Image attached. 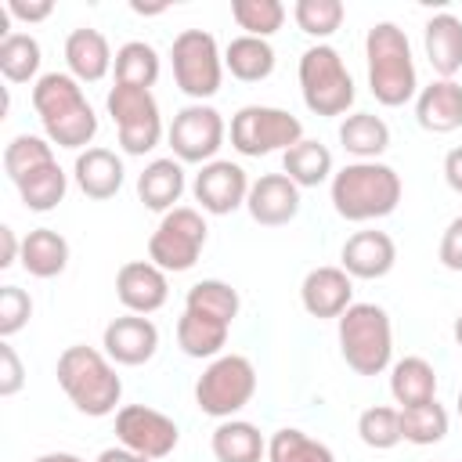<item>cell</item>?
Returning <instances> with one entry per match:
<instances>
[{"label":"cell","instance_id":"49","mask_svg":"<svg viewBox=\"0 0 462 462\" xmlns=\"http://www.w3.org/2000/svg\"><path fill=\"white\" fill-rule=\"evenodd\" d=\"M32 462H87V458H79L72 451H47V455H36Z\"/></svg>","mask_w":462,"mask_h":462},{"label":"cell","instance_id":"46","mask_svg":"<svg viewBox=\"0 0 462 462\" xmlns=\"http://www.w3.org/2000/svg\"><path fill=\"white\" fill-rule=\"evenodd\" d=\"M22 260V242H18V235H14V227H0V267H11V263H18Z\"/></svg>","mask_w":462,"mask_h":462},{"label":"cell","instance_id":"41","mask_svg":"<svg viewBox=\"0 0 462 462\" xmlns=\"http://www.w3.org/2000/svg\"><path fill=\"white\" fill-rule=\"evenodd\" d=\"M292 18H296L300 32H307L314 40H328L343 25L346 7H343V0H296Z\"/></svg>","mask_w":462,"mask_h":462},{"label":"cell","instance_id":"28","mask_svg":"<svg viewBox=\"0 0 462 462\" xmlns=\"http://www.w3.org/2000/svg\"><path fill=\"white\" fill-rule=\"evenodd\" d=\"M339 144L354 162H372L390 148V126L375 112H354L339 123Z\"/></svg>","mask_w":462,"mask_h":462},{"label":"cell","instance_id":"20","mask_svg":"<svg viewBox=\"0 0 462 462\" xmlns=\"http://www.w3.org/2000/svg\"><path fill=\"white\" fill-rule=\"evenodd\" d=\"M65 65H69V76H76L79 83H97L112 72L116 54L101 29L79 25L65 36Z\"/></svg>","mask_w":462,"mask_h":462},{"label":"cell","instance_id":"36","mask_svg":"<svg viewBox=\"0 0 462 462\" xmlns=\"http://www.w3.org/2000/svg\"><path fill=\"white\" fill-rule=\"evenodd\" d=\"M267 462H336L332 448L307 437L303 430L296 426H285V430H274L271 440H267Z\"/></svg>","mask_w":462,"mask_h":462},{"label":"cell","instance_id":"33","mask_svg":"<svg viewBox=\"0 0 462 462\" xmlns=\"http://www.w3.org/2000/svg\"><path fill=\"white\" fill-rule=\"evenodd\" d=\"M159 51L144 40H126L119 51H116V83L123 87H141V90H152L155 79H159Z\"/></svg>","mask_w":462,"mask_h":462},{"label":"cell","instance_id":"9","mask_svg":"<svg viewBox=\"0 0 462 462\" xmlns=\"http://www.w3.org/2000/svg\"><path fill=\"white\" fill-rule=\"evenodd\" d=\"M170 65H173V83L191 97L206 101L220 90L224 79V54L217 47V36L206 29H184L170 43Z\"/></svg>","mask_w":462,"mask_h":462},{"label":"cell","instance_id":"23","mask_svg":"<svg viewBox=\"0 0 462 462\" xmlns=\"http://www.w3.org/2000/svg\"><path fill=\"white\" fill-rule=\"evenodd\" d=\"M422 47L433 72L440 79H455V72L462 69V18H455L451 11L433 14L422 29Z\"/></svg>","mask_w":462,"mask_h":462},{"label":"cell","instance_id":"32","mask_svg":"<svg viewBox=\"0 0 462 462\" xmlns=\"http://www.w3.org/2000/svg\"><path fill=\"white\" fill-rule=\"evenodd\" d=\"M14 188H18V199L25 202V209H32V213H51V209L61 206V199H65V191H69V173L58 166V159H51V162L36 166L32 173H25Z\"/></svg>","mask_w":462,"mask_h":462},{"label":"cell","instance_id":"42","mask_svg":"<svg viewBox=\"0 0 462 462\" xmlns=\"http://www.w3.org/2000/svg\"><path fill=\"white\" fill-rule=\"evenodd\" d=\"M32 318V296L18 285H0V336L11 339Z\"/></svg>","mask_w":462,"mask_h":462},{"label":"cell","instance_id":"16","mask_svg":"<svg viewBox=\"0 0 462 462\" xmlns=\"http://www.w3.org/2000/svg\"><path fill=\"white\" fill-rule=\"evenodd\" d=\"M116 296L126 307V314H155L170 300V282L166 271L155 267L152 260H126L116 271Z\"/></svg>","mask_w":462,"mask_h":462},{"label":"cell","instance_id":"24","mask_svg":"<svg viewBox=\"0 0 462 462\" xmlns=\"http://www.w3.org/2000/svg\"><path fill=\"white\" fill-rule=\"evenodd\" d=\"M184 195V162L180 159H152L141 177H137V199L144 202V209H155V213H170L177 209Z\"/></svg>","mask_w":462,"mask_h":462},{"label":"cell","instance_id":"1","mask_svg":"<svg viewBox=\"0 0 462 462\" xmlns=\"http://www.w3.org/2000/svg\"><path fill=\"white\" fill-rule=\"evenodd\" d=\"M32 108L40 116L43 137L58 148L87 152L97 134V116L83 94V83L69 72H43L32 83Z\"/></svg>","mask_w":462,"mask_h":462},{"label":"cell","instance_id":"19","mask_svg":"<svg viewBox=\"0 0 462 462\" xmlns=\"http://www.w3.org/2000/svg\"><path fill=\"white\" fill-rule=\"evenodd\" d=\"M300 303L310 318H339L354 303V278L343 267H314L300 282Z\"/></svg>","mask_w":462,"mask_h":462},{"label":"cell","instance_id":"22","mask_svg":"<svg viewBox=\"0 0 462 462\" xmlns=\"http://www.w3.org/2000/svg\"><path fill=\"white\" fill-rule=\"evenodd\" d=\"M415 119L430 134H451L462 126V83L433 79L415 94Z\"/></svg>","mask_w":462,"mask_h":462},{"label":"cell","instance_id":"40","mask_svg":"<svg viewBox=\"0 0 462 462\" xmlns=\"http://www.w3.org/2000/svg\"><path fill=\"white\" fill-rule=\"evenodd\" d=\"M357 437L361 444H368L372 451H390L397 448L404 437H401V408H390V404H372L357 415Z\"/></svg>","mask_w":462,"mask_h":462},{"label":"cell","instance_id":"21","mask_svg":"<svg viewBox=\"0 0 462 462\" xmlns=\"http://www.w3.org/2000/svg\"><path fill=\"white\" fill-rule=\"evenodd\" d=\"M72 177H76V188H79L87 199L105 202V199L119 195L126 170H123V159H119L112 148H87V152L76 155Z\"/></svg>","mask_w":462,"mask_h":462},{"label":"cell","instance_id":"43","mask_svg":"<svg viewBox=\"0 0 462 462\" xmlns=\"http://www.w3.org/2000/svg\"><path fill=\"white\" fill-rule=\"evenodd\" d=\"M22 386H25L22 357H18L14 346L4 339V343H0V397H14Z\"/></svg>","mask_w":462,"mask_h":462},{"label":"cell","instance_id":"13","mask_svg":"<svg viewBox=\"0 0 462 462\" xmlns=\"http://www.w3.org/2000/svg\"><path fill=\"white\" fill-rule=\"evenodd\" d=\"M116 440L137 455H144L148 462L155 458H166L177 440H180V430L170 415H162L159 408H148V404H123L116 411Z\"/></svg>","mask_w":462,"mask_h":462},{"label":"cell","instance_id":"37","mask_svg":"<svg viewBox=\"0 0 462 462\" xmlns=\"http://www.w3.org/2000/svg\"><path fill=\"white\" fill-rule=\"evenodd\" d=\"M401 437L408 444H415V448L440 444L448 437V411H444V404L430 401V404L401 408Z\"/></svg>","mask_w":462,"mask_h":462},{"label":"cell","instance_id":"11","mask_svg":"<svg viewBox=\"0 0 462 462\" xmlns=\"http://www.w3.org/2000/svg\"><path fill=\"white\" fill-rule=\"evenodd\" d=\"M105 108L116 123L119 134V148L126 155H144L159 144L162 137V116H159V101L152 97V90L141 87H123L116 83L105 97Z\"/></svg>","mask_w":462,"mask_h":462},{"label":"cell","instance_id":"4","mask_svg":"<svg viewBox=\"0 0 462 462\" xmlns=\"http://www.w3.org/2000/svg\"><path fill=\"white\" fill-rule=\"evenodd\" d=\"M368 90L379 105L401 108L419 94V76L411 61V43L397 22H375L365 36Z\"/></svg>","mask_w":462,"mask_h":462},{"label":"cell","instance_id":"2","mask_svg":"<svg viewBox=\"0 0 462 462\" xmlns=\"http://www.w3.org/2000/svg\"><path fill=\"white\" fill-rule=\"evenodd\" d=\"M328 195H332V209L343 220L368 224V220H383L397 209L404 184L393 166L372 159V162H346L343 170H336Z\"/></svg>","mask_w":462,"mask_h":462},{"label":"cell","instance_id":"50","mask_svg":"<svg viewBox=\"0 0 462 462\" xmlns=\"http://www.w3.org/2000/svg\"><path fill=\"white\" fill-rule=\"evenodd\" d=\"M137 14H162L166 11V4H155V7H144V4H130Z\"/></svg>","mask_w":462,"mask_h":462},{"label":"cell","instance_id":"5","mask_svg":"<svg viewBox=\"0 0 462 462\" xmlns=\"http://www.w3.org/2000/svg\"><path fill=\"white\" fill-rule=\"evenodd\" d=\"M339 354L357 375H379L393 361V325L379 303H350L336 318Z\"/></svg>","mask_w":462,"mask_h":462},{"label":"cell","instance_id":"26","mask_svg":"<svg viewBox=\"0 0 462 462\" xmlns=\"http://www.w3.org/2000/svg\"><path fill=\"white\" fill-rule=\"evenodd\" d=\"M390 393L401 408L430 404L437 401V372L426 357H401L390 365Z\"/></svg>","mask_w":462,"mask_h":462},{"label":"cell","instance_id":"47","mask_svg":"<svg viewBox=\"0 0 462 462\" xmlns=\"http://www.w3.org/2000/svg\"><path fill=\"white\" fill-rule=\"evenodd\" d=\"M444 180H448V188H451V191H458V195H462V144H458V148H451V152L444 155Z\"/></svg>","mask_w":462,"mask_h":462},{"label":"cell","instance_id":"52","mask_svg":"<svg viewBox=\"0 0 462 462\" xmlns=\"http://www.w3.org/2000/svg\"><path fill=\"white\" fill-rule=\"evenodd\" d=\"M458 419H462V390H458Z\"/></svg>","mask_w":462,"mask_h":462},{"label":"cell","instance_id":"14","mask_svg":"<svg viewBox=\"0 0 462 462\" xmlns=\"http://www.w3.org/2000/svg\"><path fill=\"white\" fill-rule=\"evenodd\" d=\"M249 184H253V180L245 177V170H242L238 162H231V159H213V162H206V166L195 173L191 195H195V202H199L202 213H209V217H227V213H235L238 206H245Z\"/></svg>","mask_w":462,"mask_h":462},{"label":"cell","instance_id":"38","mask_svg":"<svg viewBox=\"0 0 462 462\" xmlns=\"http://www.w3.org/2000/svg\"><path fill=\"white\" fill-rule=\"evenodd\" d=\"M231 18L242 29V36H274L285 22V4L282 0H231Z\"/></svg>","mask_w":462,"mask_h":462},{"label":"cell","instance_id":"34","mask_svg":"<svg viewBox=\"0 0 462 462\" xmlns=\"http://www.w3.org/2000/svg\"><path fill=\"white\" fill-rule=\"evenodd\" d=\"M40 43L36 36L29 32H4L0 40V72L7 83H29V79H40Z\"/></svg>","mask_w":462,"mask_h":462},{"label":"cell","instance_id":"39","mask_svg":"<svg viewBox=\"0 0 462 462\" xmlns=\"http://www.w3.org/2000/svg\"><path fill=\"white\" fill-rule=\"evenodd\" d=\"M54 159V144L47 137H36V134H18L7 141L4 148V173L11 184H18L25 173H32L36 166L51 162Z\"/></svg>","mask_w":462,"mask_h":462},{"label":"cell","instance_id":"17","mask_svg":"<svg viewBox=\"0 0 462 462\" xmlns=\"http://www.w3.org/2000/svg\"><path fill=\"white\" fill-rule=\"evenodd\" d=\"M245 209L260 227H285L300 213V188L285 173H260L249 184Z\"/></svg>","mask_w":462,"mask_h":462},{"label":"cell","instance_id":"31","mask_svg":"<svg viewBox=\"0 0 462 462\" xmlns=\"http://www.w3.org/2000/svg\"><path fill=\"white\" fill-rule=\"evenodd\" d=\"M224 69L242 83H260L274 72V47L260 36H235L224 47Z\"/></svg>","mask_w":462,"mask_h":462},{"label":"cell","instance_id":"10","mask_svg":"<svg viewBox=\"0 0 462 462\" xmlns=\"http://www.w3.org/2000/svg\"><path fill=\"white\" fill-rule=\"evenodd\" d=\"M206 220L199 209L191 206H177L170 213H162V220L155 224L152 238H148V260L155 267H162L166 274H180V271H191L206 249Z\"/></svg>","mask_w":462,"mask_h":462},{"label":"cell","instance_id":"12","mask_svg":"<svg viewBox=\"0 0 462 462\" xmlns=\"http://www.w3.org/2000/svg\"><path fill=\"white\" fill-rule=\"evenodd\" d=\"M170 148H173V159L180 162H213L224 137H227V126H224V116L213 108V105H202V101H191L184 105L173 123H170Z\"/></svg>","mask_w":462,"mask_h":462},{"label":"cell","instance_id":"8","mask_svg":"<svg viewBox=\"0 0 462 462\" xmlns=\"http://www.w3.org/2000/svg\"><path fill=\"white\" fill-rule=\"evenodd\" d=\"M303 141V123L274 105H242L231 116V148L245 159H260L271 152H289Z\"/></svg>","mask_w":462,"mask_h":462},{"label":"cell","instance_id":"15","mask_svg":"<svg viewBox=\"0 0 462 462\" xmlns=\"http://www.w3.org/2000/svg\"><path fill=\"white\" fill-rule=\"evenodd\" d=\"M101 346L112 357V365L137 368V365H144V361L155 357V350H159V328L144 314H123V318H112L105 325Z\"/></svg>","mask_w":462,"mask_h":462},{"label":"cell","instance_id":"51","mask_svg":"<svg viewBox=\"0 0 462 462\" xmlns=\"http://www.w3.org/2000/svg\"><path fill=\"white\" fill-rule=\"evenodd\" d=\"M451 332H455V343L462 346V310H458V318H455V325H451Z\"/></svg>","mask_w":462,"mask_h":462},{"label":"cell","instance_id":"48","mask_svg":"<svg viewBox=\"0 0 462 462\" xmlns=\"http://www.w3.org/2000/svg\"><path fill=\"white\" fill-rule=\"evenodd\" d=\"M94 462H148V458L137 455V451H130V448H123V444H116V448H105Z\"/></svg>","mask_w":462,"mask_h":462},{"label":"cell","instance_id":"18","mask_svg":"<svg viewBox=\"0 0 462 462\" xmlns=\"http://www.w3.org/2000/svg\"><path fill=\"white\" fill-rule=\"evenodd\" d=\"M393 263H397V245L386 231H354L339 249V267L350 278L375 282V278H386Z\"/></svg>","mask_w":462,"mask_h":462},{"label":"cell","instance_id":"25","mask_svg":"<svg viewBox=\"0 0 462 462\" xmlns=\"http://www.w3.org/2000/svg\"><path fill=\"white\" fill-rule=\"evenodd\" d=\"M227 332H231V325H224V321H217V318H206V314H199V310H188L184 307V314L177 318V346L188 354V357H195V361H213V357H220V350L227 346Z\"/></svg>","mask_w":462,"mask_h":462},{"label":"cell","instance_id":"44","mask_svg":"<svg viewBox=\"0 0 462 462\" xmlns=\"http://www.w3.org/2000/svg\"><path fill=\"white\" fill-rule=\"evenodd\" d=\"M437 260H440L448 271H462V213L444 227L440 245H437Z\"/></svg>","mask_w":462,"mask_h":462},{"label":"cell","instance_id":"35","mask_svg":"<svg viewBox=\"0 0 462 462\" xmlns=\"http://www.w3.org/2000/svg\"><path fill=\"white\" fill-rule=\"evenodd\" d=\"M184 307H188V310H199V314H206V318H217V321H224V325H231V321L238 318L242 300H238V289H231L227 282H220V278H202V282H195V285L188 289Z\"/></svg>","mask_w":462,"mask_h":462},{"label":"cell","instance_id":"6","mask_svg":"<svg viewBox=\"0 0 462 462\" xmlns=\"http://www.w3.org/2000/svg\"><path fill=\"white\" fill-rule=\"evenodd\" d=\"M300 94H303V105L314 112V116H343L357 90H354V79L339 58L336 47L328 43H314L300 54Z\"/></svg>","mask_w":462,"mask_h":462},{"label":"cell","instance_id":"27","mask_svg":"<svg viewBox=\"0 0 462 462\" xmlns=\"http://www.w3.org/2000/svg\"><path fill=\"white\" fill-rule=\"evenodd\" d=\"M209 448H213L217 462H260V458H267L263 433L245 419H224L213 430Z\"/></svg>","mask_w":462,"mask_h":462},{"label":"cell","instance_id":"29","mask_svg":"<svg viewBox=\"0 0 462 462\" xmlns=\"http://www.w3.org/2000/svg\"><path fill=\"white\" fill-rule=\"evenodd\" d=\"M32 278H58L69 267V242L54 227H32L22 238V260Z\"/></svg>","mask_w":462,"mask_h":462},{"label":"cell","instance_id":"45","mask_svg":"<svg viewBox=\"0 0 462 462\" xmlns=\"http://www.w3.org/2000/svg\"><path fill=\"white\" fill-rule=\"evenodd\" d=\"M11 18H18V22H43V18H51V11H54V4L51 0H7V7H4Z\"/></svg>","mask_w":462,"mask_h":462},{"label":"cell","instance_id":"3","mask_svg":"<svg viewBox=\"0 0 462 462\" xmlns=\"http://www.w3.org/2000/svg\"><path fill=\"white\" fill-rule=\"evenodd\" d=\"M54 375H58V386L65 390V397L76 404V411H83L90 419L112 415L123 397V379L116 375L112 357L87 343L65 346L58 354Z\"/></svg>","mask_w":462,"mask_h":462},{"label":"cell","instance_id":"30","mask_svg":"<svg viewBox=\"0 0 462 462\" xmlns=\"http://www.w3.org/2000/svg\"><path fill=\"white\" fill-rule=\"evenodd\" d=\"M282 173L296 184V188H318L325 180H332V152L321 144V141H310L303 137L300 144H292L285 155H282Z\"/></svg>","mask_w":462,"mask_h":462},{"label":"cell","instance_id":"7","mask_svg":"<svg viewBox=\"0 0 462 462\" xmlns=\"http://www.w3.org/2000/svg\"><path fill=\"white\" fill-rule=\"evenodd\" d=\"M256 393V368L242 354H220L213 357L199 383H195V404L209 419H235Z\"/></svg>","mask_w":462,"mask_h":462}]
</instances>
